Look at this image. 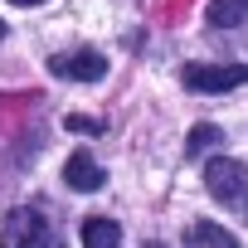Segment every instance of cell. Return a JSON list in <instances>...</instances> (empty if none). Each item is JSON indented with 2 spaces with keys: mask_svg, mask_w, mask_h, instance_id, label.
<instances>
[{
  "mask_svg": "<svg viewBox=\"0 0 248 248\" xmlns=\"http://www.w3.org/2000/svg\"><path fill=\"white\" fill-rule=\"evenodd\" d=\"M204 190L229 209V214H248V166L233 156H214L204 166Z\"/></svg>",
  "mask_w": 248,
  "mask_h": 248,
  "instance_id": "cell-1",
  "label": "cell"
},
{
  "mask_svg": "<svg viewBox=\"0 0 248 248\" xmlns=\"http://www.w3.org/2000/svg\"><path fill=\"white\" fill-rule=\"evenodd\" d=\"M0 248H54L49 219L39 209H10L5 229H0Z\"/></svg>",
  "mask_w": 248,
  "mask_h": 248,
  "instance_id": "cell-2",
  "label": "cell"
},
{
  "mask_svg": "<svg viewBox=\"0 0 248 248\" xmlns=\"http://www.w3.org/2000/svg\"><path fill=\"white\" fill-rule=\"evenodd\" d=\"M180 78L190 93H229L248 83V63H185Z\"/></svg>",
  "mask_w": 248,
  "mask_h": 248,
  "instance_id": "cell-3",
  "label": "cell"
},
{
  "mask_svg": "<svg viewBox=\"0 0 248 248\" xmlns=\"http://www.w3.org/2000/svg\"><path fill=\"white\" fill-rule=\"evenodd\" d=\"M49 73L54 78H73V83H97L107 73V59L97 49H73V54H54L49 59Z\"/></svg>",
  "mask_w": 248,
  "mask_h": 248,
  "instance_id": "cell-4",
  "label": "cell"
},
{
  "mask_svg": "<svg viewBox=\"0 0 248 248\" xmlns=\"http://www.w3.org/2000/svg\"><path fill=\"white\" fill-rule=\"evenodd\" d=\"M63 180L73 185V190H83V195H93L107 175H102V166L93 161V151H73L68 156V166H63Z\"/></svg>",
  "mask_w": 248,
  "mask_h": 248,
  "instance_id": "cell-5",
  "label": "cell"
},
{
  "mask_svg": "<svg viewBox=\"0 0 248 248\" xmlns=\"http://www.w3.org/2000/svg\"><path fill=\"white\" fill-rule=\"evenodd\" d=\"M83 248H122V224L107 214L83 219Z\"/></svg>",
  "mask_w": 248,
  "mask_h": 248,
  "instance_id": "cell-6",
  "label": "cell"
},
{
  "mask_svg": "<svg viewBox=\"0 0 248 248\" xmlns=\"http://www.w3.org/2000/svg\"><path fill=\"white\" fill-rule=\"evenodd\" d=\"M185 248H238V238H233L229 229L209 224V219H195V224L185 229Z\"/></svg>",
  "mask_w": 248,
  "mask_h": 248,
  "instance_id": "cell-7",
  "label": "cell"
},
{
  "mask_svg": "<svg viewBox=\"0 0 248 248\" xmlns=\"http://www.w3.org/2000/svg\"><path fill=\"white\" fill-rule=\"evenodd\" d=\"M204 20H209L214 30H233V25H243V20H248V0H209Z\"/></svg>",
  "mask_w": 248,
  "mask_h": 248,
  "instance_id": "cell-8",
  "label": "cell"
},
{
  "mask_svg": "<svg viewBox=\"0 0 248 248\" xmlns=\"http://www.w3.org/2000/svg\"><path fill=\"white\" fill-rule=\"evenodd\" d=\"M219 146H224V132L214 127V122H200V127H190L185 156H190V161H200V156H209V151H219Z\"/></svg>",
  "mask_w": 248,
  "mask_h": 248,
  "instance_id": "cell-9",
  "label": "cell"
},
{
  "mask_svg": "<svg viewBox=\"0 0 248 248\" xmlns=\"http://www.w3.org/2000/svg\"><path fill=\"white\" fill-rule=\"evenodd\" d=\"M68 127L83 132V137H97V132H102V122H93V117H68Z\"/></svg>",
  "mask_w": 248,
  "mask_h": 248,
  "instance_id": "cell-10",
  "label": "cell"
},
{
  "mask_svg": "<svg viewBox=\"0 0 248 248\" xmlns=\"http://www.w3.org/2000/svg\"><path fill=\"white\" fill-rule=\"evenodd\" d=\"M10 5H44V0H10Z\"/></svg>",
  "mask_w": 248,
  "mask_h": 248,
  "instance_id": "cell-11",
  "label": "cell"
},
{
  "mask_svg": "<svg viewBox=\"0 0 248 248\" xmlns=\"http://www.w3.org/2000/svg\"><path fill=\"white\" fill-rule=\"evenodd\" d=\"M0 39H5V20H0Z\"/></svg>",
  "mask_w": 248,
  "mask_h": 248,
  "instance_id": "cell-12",
  "label": "cell"
},
{
  "mask_svg": "<svg viewBox=\"0 0 248 248\" xmlns=\"http://www.w3.org/2000/svg\"><path fill=\"white\" fill-rule=\"evenodd\" d=\"M146 248H161V243H146Z\"/></svg>",
  "mask_w": 248,
  "mask_h": 248,
  "instance_id": "cell-13",
  "label": "cell"
}]
</instances>
